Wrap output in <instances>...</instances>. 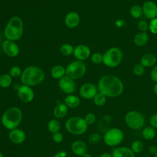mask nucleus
I'll list each match as a JSON object with an SVG mask.
<instances>
[{
	"label": "nucleus",
	"mask_w": 157,
	"mask_h": 157,
	"mask_svg": "<svg viewBox=\"0 0 157 157\" xmlns=\"http://www.w3.org/2000/svg\"><path fill=\"white\" fill-rule=\"evenodd\" d=\"M149 123L151 126L157 129V113L152 115L149 120Z\"/></svg>",
	"instance_id": "ea45409f"
},
{
	"label": "nucleus",
	"mask_w": 157,
	"mask_h": 157,
	"mask_svg": "<svg viewBox=\"0 0 157 157\" xmlns=\"http://www.w3.org/2000/svg\"><path fill=\"white\" fill-rule=\"evenodd\" d=\"M99 157H112L111 153H108V152H105L101 154Z\"/></svg>",
	"instance_id": "c03bdc74"
},
{
	"label": "nucleus",
	"mask_w": 157,
	"mask_h": 157,
	"mask_svg": "<svg viewBox=\"0 0 157 157\" xmlns=\"http://www.w3.org/2000/svg\"><path fill=\"white\" fill-rule=\"evenodd\" d=\"M98 91L106 97L117 98L120 96L123 91L124 86L121 80L113 75L102 76L98 84Z\"/></svg>",
	"instance_id": "f257e3e1"
},
{
	"label": "nucleus",
	"mask_w": 157,
	"mask_h": 157,
	"mask_svg": "<svg viewBox=\"0 0 157 157\" xmlns=\"http://www.w3.org/2000/svg\"><path fill=\"white\" fill-rule=\"evenodd\" d=\"M150 77L154 82L157 83V65L152 68L150 72Z\"/></svg>",
	"instance_id": "a19ab883"
},
{
	"label": "nucleus",
	"mask_w": 157,
	"mask_h": 157,
	"mask_svg": "<svg viewBox=\"0 0 157 157\" xmlns=\"http://www.w3.org/2000/svg\"><path fill=\"white\" fill-rule=\"evenodd\" d=\"M20 77L23 85L33 86L40 83L44 80L45 74L39 67L29 66L23 71Z\"/></svg>",
	"instance_id": "20e7f679"
},
{
	"label": "nucleus",
	"mask_w": 157,
	"mask_h": 157,
	"mask_svg": "<svg viewBox=\"0 0 157 157\" xmlns=\"http://www.w3.org/2000/svg\"><path fill=\"white\" fill-rule=\"evenodd\" d=\"M47 127L48 131L53 134L59 132L61 128V124L57 119H52L48 121Z\"/></svg>",
	"instance_id": "bb28decb"
},
{
	"label": "nucleus",
	"mask_w": 157,
	"mask_h": 157,
	"mask_svg": "<svg viewBox=\"0 0 157 157\" xmlns=\"http://www.w3.org/2000/svg\"><path fill=\"white\" fill-rule=\"evenodd\" d=\"M91 59L94 64H99L103 61V55L98 52L94 53L91 56Z\"/></svg>",
	"instance_id": "72a5a7b5"
},
{
	"label": "nucleus",
	"mask_w": 157,
	"mask_h": 157,
	"mask_svg": "<svg viewBox=\"0 0 157 157\" xmlns=\"http://www.w3.org/2000/svg\"><path fill=\"white\" fill-rule=\"evenodd\" d=\"M8 136L10 140L15 144H21L24 142L26 139L25 132L18 128L10 130Z\"/></svg>",
	"instance_id": "f3484780"
},
{
	"label": "nucleus",
	"mask_w": 157,
	"mask_h": 157,
	"mask_svg": "<svg viewBox=\"0 0 157 157\" xmlns=\"http://www.w3.org/2000/svg\"><path fill=\"white\" fill-rule=\"evenodd\" d=\"M67 153L64 150H60L55 154L53 157H66Z\"/></svg>",
	"instance_id": "79ce46f5"
},
{
	"label": "nucleus",
	"mask_w": 157,
	"mask_h": 157,
	"mask_svg": "<svg viewBox=\"0 0 157 157\" xmlns=\"http://www.w3.org/2000/svg\"><path fill=\"white\" fill-rule=\"evenodd\" d=\"M106 98L104 94L98 92L93 99V102L97 106H102L106 102Z\"/></svg>",
	"instance_id": "7c9ffc66"
},
{
	"label": "nucleus",
	"mask_w": 157,
	"mask_h": 157,
	"mask_svg": "<svg viewBox=\"0 0 157 157\" xmlns=\"http://www.w3.org/2000/svg\"><path fill=\"white\" fill-rule=\"evenodd\" d=\"M156 62V57L152 53H146L142 56L140 59V63L145 67L153 66Z\"/></svg>",
	"instance_id": "aec40b11"
},
{
	"label": "nucleus",
	"mask_w": 157,
	"mask_h": 157,
	"mask_svg": "<svg viewBox=\"0 0 157 157\" xmlns=\"http://www.w3.org/2000/svg\"><path fill=\"white\" fill-rule=\"evenodd\" d=\"M68 111V107L63 102H59L56 104L53 110V115L56 119L64 118Z\"/></svg>",
	"instance_id": "412c9836"
},
{
	"label": "nucleus",
	"mask_w": 157,
	"mask_h": 157,
	"mask_svg": "<svg viewBox=\"0 0 157 157\" xmlns=\"http://www.w3.org/2000/svg\"><path fill=\"white\" fill-rule=\"evenodd\" d=\"M155 155V157H157V150H156V153H155V155Z\"/></svg>",
	"instance_id": "09e8293b"
},
{
	"label": "nucleus",
	"mask_w": 157,
	"mask_h": 157,
	"mask_svg": "<svg viewBox=\"0 0 157 157\" xmlns=\"http://www.w3.org/2000/svg\"><path fill=\"white\" fill-rule=\"evenodd\" d=\"M80 22V17L78 13L74 11L68 12L64 17V24L68 28H76Z\"/></svg>",
	"instance_id": "dca6fc26"
},
{
	"label": "nucleus",
	"mask_w": 157,
	"mask_h": 157,
	"mask_svg": "<svg viewBox=\"0 0 157 157\" xmlns=\"http://www.w3.org/2000/svg\"><path fill=\"white\" fill-rule=\"evenodd\" d=\"M133 72L137 76H141L145 72V67L140 63L137 64L133 67Z\"/></svg>",
	"instance_id": "f704fd0d"
},
{
	"label": "nucleus",
	"mask_w": 157,
	"mask_h": 157,
	"mask_svg": "<svg viewBox=\"0 0 157 157\" xmlns=\"http://www.w3.org/2000/svg\"><path fill=\"white\" fill-rule=\"evenodd\" d=\"M2 49L4 53L9 57H15L20 52L18 45L15 41L6 39L2 43Z\"/></svg>",
	"instance_id": "ddd939ff"
},
{
	"label": "nucleus",
	"mask_w": 157,
	"mask_h": 157,
	"mask_svg": "<svg viewBox=\"0 0 157 157\" xmlns=\"http://www.w3.org/2000/svg\"><path fill=\"white\" fill-rule=\"evenodd\" d=\"M71 149L74 154L81 156L88 152V147L86 143L81 140H77L72 142Z\"/></svg>",
	"instance_id": "a211bd4d"
},
{
	"label": "nucleus",
	"mask_w": 157,
	"mask_h": 157,
	"mask_svg": "<svg viewBox=\"0 0 157 157\" xmlns=\"http://www.w3.org/2000/svg\"><path fill=\"white\" fill-rule=\"evenodd\" d=\"M17 95L20 100L25 103L31 102L34 98V93L31 87L23 84L18 87Z\"/></svg>",
	"instance_id": "9b49d317"
},
{
	"label": "nucleus",
	"mask_w": 157,
	"mask_h": 157,
	"mask_svg": "<svg viewBox=\"0 0 157 157\" xmlns=\"http://www.w3.org/2000/svg\"><path fill=\"white\" fill-rule=\"evenodd\" d=\"M142 157H151V156H142Z\"/></svg>",
	"instance_id": "8fccbe9b"
},
{
	"label": "nucleus",
	"mask_w": 157,
	"mask_h": 157,
	"mask_svg": "<svg viewBox=\"0 0 157 157\" xmlns=\"http://www.w3.org/2000/svg\"><path fill=\"white\" fill-rule=\"evenodd\" d=\"M22 118L23 113L19 107H10L3 113L1 117V123L6 129L10 131L18 128L21 122Z\"/></svg>",
	"instance_id": "f03ea898"
},
{
	"label": "nucleus",
	"mask_w": 157,
	"mask_h": 157,
	"mask_svg": "<svg viewBox=\"0 0 157 157\" xmlns=\"http://www.w3.org/2000/svg\"><path fill=\"white\" fill-rule=\"evenodd\" d=\"M52 140L56 144H59L63 140V135L59 131L52 134Z\"/></svg>",
	"instance_id": "4c0bfd02"
},
{
	"label": "nucleus",
	"mask_w": 157,
	"mask_h": 157,
	"mask_svg": "<svg viewBox=\"0 0 157 157\" xmlns=\"http://www.w3.org/2000/svg\"><path fill=\"white\" fill-rule=\"evenodd\" d=\"M138 28L140 32H147L149 29L148 23L145 20H141L138 23Z\"/></svg>",
	"instance_id": "58836bf2"
},
{
	"label": "nucleus",
	"mask_w": 157,
	"mask_h": 157,
	"mask_svg": "<svg viewBox=\"0 0 157 157\" xmlns=\"http://www.w3.org/2000/svg\"><path fill=\"white\" fill-rule=\"evenodd\" d=\"M143 15L148 20L157 18V4L152 1H147L142 6Z\"/></svg>",
	"instance_id": "4468645a"
},
{
	"label": "nucleus",
	"mask_w": 157,
	"mask_h": 157,
	"mask_svg": "<svg viewBox=\"0 0 157 157\" xmlns=\"http://www.w3.org/2000/svg\"><path fill=\"white\" fill-rule=\"evenodd\" d=\"M91 50L88 46L85 44H80L77 45L73 52L74 56L77 60L83 61L90 56Z\"/></svg>",
	"instance_id": "2eb2a0df"
},
{
	"label": "nucleus",
	"mask_w": 157,
	"mask_h": 157,
	"mask_svg": "<svg viewBox=\"0 0 157 157\" xmlns=\"http://www.w3.org/2000/svg\"><path fill=\"white\" fill-rule=\"evenodd\" d=\"M84 119L88 125H91L94 123V122L96 121V117L94 113H88L85 115V117H84Z\"/></svg>",
	"instance_id": "e433bc0d"
},
{
	"label": "nucleus",
	"mask_w": 157,
	"mask_h": 157,
	"mask_svg": "<svg viewBox=\"0 0 157 157\" xmlns=\"http://www.w3.org/2000/svg\"><path fill=\"white\" fill-rule=\"evenodd\" d=\"M88 124L84 118L74 116L69 118L65 123L66 129L74 135H82L84 134L88 128Z\"/></svg>",
	"instance_id": "39448f33"
},
{
	"label": "nucleus",
	"mask_w": 157,
	"mask_h": 157,
	"mask_svg": "<svg viewBox=\"0 0 157 157\" xmlns=\"http://www.w3.org/2000/svg\"><path fill=\"white\" fill-rule=\"evenodd\" d=\"M153 91L154 93L157 96V83H155V85L153 86Z\"/></svg>",
	"instance_id": "a18cd8bd"
},
{
	"label": "nucleus",
	"mask_w": 157,
	"mask_h": 157,
	"mask_svg": "<svg viewBox=\"0 0 157 157\" xmlns=\"http://www.w3.org/2000/svg\"><path fill=\"white\" fill-rule=\"evenodd\" d=\"M98 93V87L91 83H84L79 89L80 96L85 99H93Z\"/></svg>",
	"instance_id": "9d476101"
},
{
	"label": "nucleus",
	"mask_w": 157,
	"mask_h": 157,
	"mask_svg": "<svg viewBox=\"0 0 157 157\" xmlns=\"http://www.w3.org/2000/svg\"><path fill=\"white\" fill-rule=\"evenodd\" d=\"M102 139L104 144L107 146L117 147L123 142L124 133L120 128H111L105 131Z\"/></svg>",
	"instance_id": "0eeeda50"
},
{
	"label": "nucleus",
	"mask_w": 157,
	"mask_h": 157,
	"mask_svg": "<svg viewBox=\"0 0 157 157\" xmlns=\"http://www.w3.org/2000/svg\"><path fill=\"white\" fill-rule=\"evenodd\" d=\"M111 155L112 157H135V153L127 147H115Z\"/></svg>",
	"instance_id": "6ab92c4d"
},
{
	"label": "nucleus",
	"mask_w": 157,
	"mask_h": 157,
	"mask_svg": "<svg viewBox=\"0 0 157 157\" xmlns=\"http://www.w3.org/2000/svg\"><path fill=\"white\" fill-rule=\"evenodd\" d=\"M102 139V137L99 133L93 132L90 135L88 141L90 144L94 145V144H99Z\"/></svg>",
	"instance_id": "2f4dec72"
},
{
	"label": "nucleus",
	"mask_w": 157,
	"mask_h": 157,
	"mask_svg": "<svg viewBox=\"0 0 157 157\" xmlns=\"http://www.w3.org/2000/svg\"><path fill=\"white\" fill-rule=\"evenodd\" d=\"M12 77L9 74H4L0 75V86L3 88L9 87L12 83Z\"/></svg>",
	"instance_id": "a878e982"
},
{
	"label": "nucleus",
	"mask_w": 157,
	"mask_h": 157,
	"mask_svg": "<svg viewBox=\"0 0 157 157\" xmlns=\"http://www.w3.org/2000/svg\"><path fill=\"white\" fill-rule=\"evenodd\" d=\"M149 36L147 32H139L134 37V44L139 47L145 45L148 41Z\"/></svg>",
	"instance_id": "b1692460"
},
{
	"label": "nucleus",
	"mask_w": 157,
	"mask_h": 157,
	"mask_svg": "<svg viewBox=\"0 0 157 157\" xmlns=\"http://www.w3.org/2000/svg\"><path fill=\"white\" fill-rule=\"evenodd\" d=\"M156 135V132L155 128H153L151 126H146L145 127L142 132V137L147 140H153Z\"/></svg>",
	"instance_id": "393cba45"
},
{
	"label": "nucleus",
	"mask_w": 157,
	"mask_h": 157,
	"mask_svg": "<svg viewBox=\"0 0 157 157\" xmlns=\"http://www.w3.org/2000/svg\"><path fill=\"white\" fill-rule=\"evenodd\" d=\"M86 66L82 61L75 60L70 63L66 67V75L73 80L82 78L85 74Z\"/></svg>",
	"instance_id": "1a4fd4ad"
},
{
	"label": "nucleus",
	"mask_w": 157,
	"mask_h": 157,
	"mask_svg": "<svg viewBox=\"0 0 157 157\" xmlns=\"http://www.w3.org/2000/svg\"><path fill=\"white\" fill-rule=\"evenodd\" d=\"M74 48L70 44H63L59 48L60 53L64 56H68L71 55H73Z\"/></svg>",
	"instance_id": "cd10ccee"
},
{
	"label": "nucleus",
	"mask_w": 157,
	"mask_h": 157,
	"mask_svg": "<svg viewBox=\"0 0 157 157\" xmlns=\"http://www.w3.org/2000/svg\"><path fill=\"white\" fill-rule=\"evenodd\" d=\"M124 121L129 128L137 130L144 126L145 120L144 115L141 112L137 110H131L125 115Z\"/></svg>",
	"instance_id": "6e6552de"
},
{
	"label": "nucleus",
	"mask_w": 157,
	"mask_h": 157,
	"mask_svg": "<svg viewBox=\"0 0 157 157\" xmlns=\"http://www.w3.org/2000/svg\"><path fill=\"white\" fill-rule=\"evenodd\" d=\"M22 72L23 71L19 66H13L10 69L9 74L12 78H18L21 77Z\"/></svg>",
	"instance_id": "473e14b6"
},
{
	"label": "nucleus",
	"mask_w": 157,
	"mask_h": 157,
	"mask_svg": "<svg viewBox=\"0 0 157 157\" xmlns=\"http://www.w3.org/2000/svg\"><path fill=\"white\" fill-rule=\"evenodd\" d=\"M64 103L67 107L74 109L78 107L80 104V98L74 94H68L64 99Z\"/></svg>",
	"instance_id": "4be33fe9"
},
{
	"label": "nucleus",
	"mask_w": 157,
	"mask_h": 157,
	"mask_svg": "<svg viewBox=\"0 0 157 157\" xmlns=\"http://www.w3.org/2000/svg\"><path fill=\"white\" fill-rule=\"evenodd\" d=\"M50 75L52 78L59 80L66 75V68L61 65H55L51 69Z\"/></svg>",
	"instance_id": "5701e85b"
},
{
	"label": "nucleus",
	"mask_w": 157,
	"mask_h": 157,
	"mask_svg": "<svg viewBox=\"0 0 157 157\" xmlns=\"http://www.w3.org/2000/svg\"><path fill=\"white\" fill-rule=\"evenodd\" d=\"M58 86L63 92L67 94H72L75 91L76 88L74 80L66 75L59 80Z\"/></svg>",
	"instance_id": "f8f14e48"
},
{
	"label": "nucleus",
	"mask_w": 157,
	"mask_h": 157,
	"mask_svg": "<svg viewBox=\"0 0 157 157\" xmlns=\"http://www.w3.org/2000/svg\"><path fill=\"white\" fill-rule=\"evenodd\" d=\"M157 150V147L155 145H151L150 147H149V149H148V151L149 152L151 153V154H153L155 155V153H156V151Z\"/></svg>",
	"instance_id": "37998d69"
},
{
	"label": "nucleus",
	"mask_w": 157,
	"mask_h": 157,
	"mask_svg": "<svg viewBox=\"0 0 157 157\" xmlns=\"http://www.w3.org/2000/svg\"><path fill=\"white\" fill-rule=\"evenodd\" d=\"M123 59V52L120 48L113 47L107 50L103 54L102 63L109 67L118 66Z\"/></svg>",
	"instance_id": "423d86ee"
},
{
	"label": "nucleus",
	"mask_w": 157,
	"mask_h": 157,
	"mask_svg": "<svg viewBox=\"0 0 157 157\" xmlns=\"http://www.w3.org/2000/svg\"><path fill=\"white\" fill-rule=\"evenodd\" d=\"M130 14L134 18H139L143 15L142 7L139 5H134L130 9Z\"/></svg>",
	"instance_id": "c756f323"
},
{
	"label": "nucleus",
	"mask_w": 157,
	"mask_h": 157,
	"mask_svg": "<svg viewBox=\"0 0 157 157\" xmlns=\"http://www.w3.org/2000/svg\"><path fill=\"white\" fill-rule=\"evenodd\" d=\"M144 148V145L143 142L140 140H136L132 142L131 144L130 148L131 150L136 154V153H141Z\"/></svg>",
	"instance_id": "c85d7f7f"
},
{
	"label": "nucleus",
	"mask_w": 157,
	"mask_h": 157,
	"mask_svg": "<svg viewBox=\"0 0 157 157\" xmlns=\"http://www.w3.org/2000/svg\"><path fill=\"white\" fill-rule=\"evenodd\" d=\"M149 30L152 34H157V18H153L150 20L148 23Z\"/></svg>",
	"instance_id": "c9c22d12"
},
{
	"label": "nucleus",
	"mask_w": 157,
	"mask_h": 157,
	"mask_svg": "<svg viewBox=\"0 0 157 157\" xmlns=\"http://www.w3.org/2000/svg\"><path fill=\"white\" fill-rule=\"evenodd\" d=\"M23 34V22L22 19L18 16L11 17L7 23L4 35L6 39L16 41L19 40Z\"/></svg>",
	"instance_id": "7ed1b4c3"
},
{
	"label": "nucleus",
	"mask_w": 157,
	"mask_h": 157,
	"mask_svg": "<svg viewBox=\"0 0 157 157\" xmlns=\"http://www.w3.org/2000/svg\"><path fill=\"white\" fill-rule=\"evenodd\" d=\"M0 157H4V156H3V155H2V153L0 151Z\"/></svg>",
	"instance_id": "de8ad7c7"
},
{
	"label": "nucleus",
	"mask_w": 157,
	"mask_h": 157,
	"mask_svg": "<svg viewBox=\"0 0 157 157\" xmlns=\"http://www.w3.org/2000/svg\"><path fill=\"white\" fill-rule=\"evenodd\" d=\"M80 157H92V155L87 152V153H85L84 155H83L82 156H81Z\"/></svg>",
	"instance_id": "49530a36"
}]
</instances>
